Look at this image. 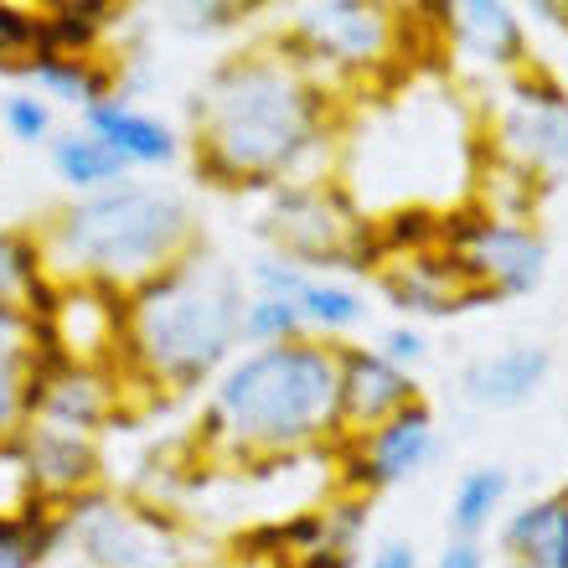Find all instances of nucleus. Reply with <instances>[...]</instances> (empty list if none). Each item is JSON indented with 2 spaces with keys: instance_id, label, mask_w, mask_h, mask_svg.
I'll return each instance as SVG.
<instances>
[{
  "instance_id": "f704fd0d",
  "label": "nucleus",
  "mask_w": 568,
  "mask_h": 568,
  "mask_svg": "<svg viewBox=\"0 0 568 568\" xmlns=\"http://www.w3.org/2000/svg\"><path fill=\"white\" fill-rule=\"evenodd\" d=\"M434 568H486V554H480V542H470V538H449Z\"/></svg>"
},
{
  "instance_id": "f257e3e1",
  "label": "nucleus",
  "mask_w": 568,
  "mask_h": 568,
  "mask_svg": "<svg viewBox=\"0 0 568 568\" xmlns=\"http://www.w3.org/2000/svg\"><path fill=\"white\" fill-rule=\"evenodd\" d=\"M342 93L280 42L248 47L212 68L192 104V171L223 192H264L284 181L336 176Z\"/></svg>"
},
{
  "instance_id": "2eb2a0df",
  "label": "nucleus",
  "mask_w": 568,
  "mask_h": 568,
  "mask_svg": "<svg viewBox=\"0 0 568 568\" xmlns=\"http://www.w3.org/2000/svg\"><path fill=\"white\" fill-rule=\"evenodd\" d=\"M21 445H27L31 476H37V491L47 501H78L104 486V455H99V439L89 434H68V429H47V424H27L21 429Z\"/></svg>"
},
{
  "instance_id": "1a4fd4ad",
  "label": "nucleus",
  "mask_w": 568,
  "mask_h": 568,
  "mask_svg": "<svg viewBox=\"0 0 568 568\" xmlns=\"http://www.w3.org/2000/svg\"><path fill=\"white\" fill-rule=\"evenodd\" d=\"M445 248L486 300H523L548 274V239L538 223L491 217L476 202L445 207Z\"/></svg>"
},
{
  "instance_id": "f03ea898",
  "label": "nucleus",
  "mask_w": 568,
  "mask_h": 568,
  "mask_svg": "<svg viewBox=\"0 0 568 568\" xmlns=\"http://www.w3.org/2000/svg\"><path fill=\"white\" fill-rule=\"evenodd\" d=\"M336 439V342L315 336L239 352L207 388L196 419L202 460L227 470L274 455H315Z\"/></svg>"
},
{
  "instance_id": "473e14b6",
  "label": "nucleus",
  "mask_w": 568,
  "mask_h": 568,
  "mask_svg": "<svg viewBox=\"0 0 568 568\" xmlns=\"http://www.w3.org/2000/svg\"><path fill=\"white\" fill-rule=\"evenodd\" d=\"M181 21L196 31H223V27H239L243 21V6L239 0H207V6H181Z\"/></svg>"
},
{
  "instance_id": "412c9836",
  "label": "nucleus",
  "mask_w": 568,
  "mask_h": 568,
  "mask_svg": "<svg viewBox=\"0 0 568 568\" xmlns=\"http://www.w3.org/2000/svg\"><path fill=\"white\" fill-rule=\"evenodd\" d=\"M47 150H52V171H58V181L73 196L109 192V186H120V181L135 176V165L124 161L120 150H109L99 135H89L83 124H78V130H58V140H52Z\"/></svg>"
},
{
  "instance_id": "ddd939ff",
  "label": "nucleus",
  "mask_w": 568,
  "mask_h": 568,
  "mask_svg": "<svg viewBox=\"0 0 568 568\" xmlns=\"http://www.w3.org/2000/svg\"><path fill=\"white\" fill-rule=\"evenodd\" d=\"M419 398L424 393L414 373L393 367L377 346L336 342V424H342V439H357V434L388 424L393 414H404Z\"/></svg>"
},
{
  "instance_id": "6e6552de",
  "label": "nucleus",
  "mask_w": 568,
  "mask_h": 568,
  "mask_svg": "<svg viewBox=\"0 0 568 568\" xmlns=\"http://www.w3.org/2000/svg\"><path fill=\"white\" fill-rule=\"evenodd\" d=\"M480 150L491 161L554 186L568 171V83L542 62L523 68L496 89V104L480 120Z\"/></svg>"
},
{
  "instance_id": "cd10ccee",
  "label": "nucleus",
  "mask_w": 568,
  "mask_h": 568,
  "mask_svg": "<svg viewBox=\"0 0 568 568\" xmlns=\"http://www.w3.org/2000/svg\"><path fill=\"white\" fill-rule=\"evenodd\" d=\"M37 52H42V11L0 0V73L21 78Z\"/></svg>"
},
{
  "instance_id": "7ed1b4c3",
  "label": "nucleus",
  "mask_w": 568,
  "mask_h": 568,
  "mask_svg": "<svg viewBox=\"0 0 568 568\" xmlns=\"http://www.w3.org/2000/svg\"><path fill=\"white\" fill-rule=\"evenodd\" d=\"M243 280L207 248H192L171 270L130 290L124 388H150L165 398L212 388L243 346Z\"/></svg>"
},
{
  "instance_id": "e433bc0d",
  "label": "nucleus",
  "mask_w": 568,
  "mask_h": 568,
  "mask_svg": "<svg viewBox=\"0 0 568 568\" xmlns=\"http://www.w3.org/2000/svg\"><path fill=\"white\" fill-rule=\"evenodd\" d=\"M290 568H357V554H346V548H315V554H300Z\"/></svg>"
},
{
  "instance_id": "bb28decb",
  "label": "nucleus",
  "mask_w": 568,
  "mask_h": 568,
  "mask_svg": "<svg viewBox=\"0 0 568 568\" xmlns=\"http://www.w3.org/2000/svg\"><path fill=\"white\" fill-rule=\"evenodd\" d=\"M0 130L16 145H52L58 140V109L47 104L42 93L16 89L0 99Z\"/></svg>"
},
{
  "instance_id": "423d86ee",
  "label": "nucleus",
  "mask_w": 568,
  "mask_h": 568,
  "mask_svg": "<svg viewBox=\"0 0 568 568\" xmlns=\"http://www.w3.org/2000/svg\"><path fill=\"white\" fill-rule=\"evenodd\" d=\"M280 47L342 93L404 62V11L383 0H311L290 16Z\"/></svg>"
},
{
  "instance_id": "7c9ffc66",
  "label": "nucleus",
  "mask_w": 568,
  "mask_h": 568,
  "mask_svg": "<svg viewBox=\"0 0 568 568\" xmlns=\"http://www.w3.org/2000/svg\"><path fill=\"white\" fill-rule=\"evenodd\" d=\"M27 362L31 352L0 346V439H16L27 429Z\"/></svg>"
},
{
  "instance_id": "f8f14e48",
  "label": "nucleus",
  "mask_w": 568,
  "mask_h": 568,
  "mask_svg": "<svg viewBox=\"0 0 568 568\" xmlns=\"http://www.w3.org/2000/svg\"><path fill=\"white\" fill-rule=\"evenodd\" d=\"M445 52L465 73L496 78V83L532 68L527 21L507 0H455V6H445Z\"/></svg>"
},
{
  "instance_id": "9b49d317",
  "label": "nucleus",
  "mask_w": 568,
  "mask_h": 568,
  "mask_svg": "<svg viewBox=\"0 0 568 568\" xmlns=\"http://www.w3.org/2000/svg\"><path fill=\"white\" fill-rule=\"evenodd\" d=\"M62 357L78 367L120 373L124 367V336H130V290L99 280H62L58 311L47 321Z\"/></svg>"
},
{
  "instance_id": "a211bd4d",
  "label": "nucleus",
  "mask_w": 568,
  "mask_h": 568,
  "mask_svg": "<svg viewBox=\"0 0 568 568\" xmlns=\"http://www.w3.org/2000/svg\"><path fill=\"white\" fill-rule=\"evenodd\" d=\"M83 130L99 135L109 150H120L135 171H145V165H171L181 155L176 130L165 120H155V114H145V109H135L130 99H104V104H93L89 114H83Z\"/></svg>"
},
{
  "instance_id": "c756f323",
  "label": "nucleus",
  "mask_w": 568,
  "mask_h": 568,
  "mask_svg": "<svg viewBox=\"0 0 568 568\" xmlns=\"http://www.w3.org/2000/svg\"><path fill=\"white\" fill-rule=\"evenodd\" d=\"M321 517H326V548L357 554L362 538H367V523H373V496L331 491L326 501H321Z\"/></svg>"
},
{
  "instance_id": "72a5a7b5",
  "label": "nucleus",
  "mask_w": 568,
  "mask_h": 568,
  "mask_svg": "<svg viewBox=\"0 0 568 568\" xmlns=\"http://www.w3.org/2000/svg\"><path fill=\"white\" fill-rule=\"evenodd\" d=\"M0 346L6 352H31L37 346V321L27 315V305H6L0 300Z\"/></svg>"
},
{
  "instance_id": "dca6fc26",
  "label": "nucleus",
  "mask_w": 568,
  "mask_h": 568,
  "mask_svg": "<svg viewBox=\"0 0 568 568\" xmlns=\"http://www.w3.org/2000/svg\"><path fill=\"white\" fill-rule=\"evenodd\" d=\"M554 373L548 346L532 342H511L501 352H486L465 367V398L480 408H523L538 398V388Z\"/></svg>"
},
{
  "instance_id": "39448f33",
  "label": "nucleus",
  "mask_w": 568,
  "mask_h": 568,
  "mask_svg": "<svg viewBox=\"0 0 568 568\" xmlns=\"http://www.w3.org/2000/svg\"><path fill=\"white\" fill-rule=\"evenodd\" d=\"M264 239L274 254L300 264V270H342V274H377L388 264L383 233L367 207L342 176L321 181H284L264 202Z\"/></svg>"
},
{
  "instance_id": "c9c22d12",
  "label": "nucleus",
  "mask_w": 568,
  "mask_h": 568,
  "mask_svg": "<svg viewBox=\"0 0 568 568\" xmlns=\"http://www.w3.org/2000/svg\"><path fill=\"white\" fill-rule=\"evenodd\" d=\"M362 568H419V554H414V542L393 538V542H383V548H377Z\"/></svg>"
},
{
  "instance_id": "b1692460",
  "label": "nucleus",
  "mask_w": 568,
  "mask_h": 568,
  "mask_svg": "<svg viewBox=\"0 0 568 568\" xmlns=\"http://www.w3.org/2000/svg\"><path fill=\"white\" fill-rule=\"evenodd\" d=\"M507 491H511V476L501 465L465 470V476L455 480V491H449V532L476 542L480 532L496 523V511L507 507Z\"/></svg>"
},
{
  "instance_id": "4be33fe9",
  "label": "nucleus",
  "mask_w": 568,
  "mask_h": 568,
  "mask_svg": "<svg viewBox=\"0 0 568 568\" xmlns=\"http://www.w3.org/2000/svg\"><path fill=\"white\" fill-rule=\"evenodd\" d=\"M290 305L305 321V336L315 342H342L346 331H357L367 321V300H362L357 284L331 280V274H305L300 290L290 295Z\"/></svg>"
},
{
  "instance_id": "c85d7f7f",
  "label": "nucleus",
  "mask_w": 568,
  "mask_h": 568,
  "mask_svg": "<svg viewBox=\"0 0 568 568\" xmlns=\"http://www.w3.org/2000/svg\"><path fill=\"white\" fill-rule=\"evenodd\" d=\"M37 501H47V496L37 491V476H31L21 434H16V439H0V517H27Z\"/></svg>"
},
{
  "instance_id": "a878e982",
  "label": "nucleus",
  "mask_w": 568,
  "mask_h": 568,
  "mask_svg": "<svg viewBox=\"0 0 568 568\" xmlns=\"http://www.w3.org/2000/svg\"><path fill=\"white\" fill-rule=\"evenodd\" d=\"M305 336V321L290 300H274V295H248L243 305V326H239V342L243 346H284V342H300Z\"/></svg>"
},
{
  "instance_id": "5701e85b",
  "label": "nucleus",
  "mask_w": 568,
  "mask_h": 568,
  "mask_svg": "<svg viewBox=\"0 0 568 568\" xmlns=\"http://www.w3.org/2000/svg\"><path fill=\"white\" fill-rule=\"evenodd\" d=\"M68 548V517L58 501H37L27 517H0V568H47Z\"/></svg>"
},
{
  "instance_id": "393cba45",
  "label": "nucleus",
  "mask_w": 568,
  "mask_h": 568,
  "mask_svg": "<svg viewBox=\"0 0 568 568\" xmlns=\"http://www.w3.org/2000/svg\"><path fill=\"white\" fill-rule=\"evenodd\" d=\"M52 274L47 264L42 227L0 223V300L6 305H27V295Z\"/></svg>"
},
{
  "instance_id": "f3484780",
  "label": "nucleus",
  "mask_w": 568,
  "mask_h": 568,
  "mask_svg": "<svg viewBox=\"0 0 568 568\" xmlns=\"http://www.w3.org/2000/svg\"><path fill=\"white\" fill-rule=\"evenodd\" d=\"M507 568H568V486L532 496L501 527Z\"/></svg>"
},
{
  "instance_id": "2f4dec72",
  "label": "nucleus",
  "mask_w": 568,
  "mask_h": 568,
  "mask_svg": "<svg viewBox=\"0 0 568 568\" xmlns=\"http://www.w3.org/2000/svg\"><path fill=\"white\" fill-rule=\"evenodd\" d=\"M377 352L393 362V367H404V373H414L424 357H429V342H424L419 326H393L377 336Z\"/></svg>"
},
{
  "instance_id": "20e7f679",
  "label": "nucleus",
  "mask_w": 568,
  "mask_h": 568,
  "mask_svg": "<svg viewBox=\"0 0 568 568\" xmlns=\"http://www.w3.org/2000/svg\"><path fill=\"white\" fill-rule=\"evenodd\" d=\"M42 243L58 280H99L114 290H140L176 258L202 248L186 196L140 176L109 192L73 196L42 223Z\"/></svg>"
},
{
  "instance_id": "0eeeda50",
  "label": "nucleus",
  "mask_w": 568,
  "mask_h": 568,
  "mask_svg": "<svg viewBox=\"0 0 568 568\" xmlns=\"http://www.w3.org/2000/svg\"><path fill=\"white\" fill-rule=\"evenodd\" d=\"M62 517H68V548L83 558V568H196L186 523L161 501L99 486L68 501Z\"/></svg>"
},
{
  "instance_id": "4468645a",
  "label": "nucleus",
  "mask_w": 568,
  "mask_h": 568,
  "mask_svg": "<svg viewBox=\"0 0 568 568\" xmlns=\"http://www.w3.org/2000/svg\"><path fill=\"white\" fill-rule=\"evenodd\" d=\"M377 284H383V295H388L393 311H404L408 321H449V315L486 305V295L465 280L460 258L449 254V248L388 258V264L377 270Z\"/></svg>"
},
{
  "instance_id": "aec40b11",
  "label": "nucleus",
  "mask_w": 568,
  "mask_h": 568,
  "mask_svg": "<svg viewBox=\"0 0 568 568\" xmlns=\"http://www.w3.org/2000/svg\"><path fill=\"white\" fill-rule=\"evenodd\" d=\"M124 21L114 0H58L42 6V52L58 58H104L109 31Z\"/></svg>"
},
{
  "instance_id": "9d476101",
  "label": "nucleus",
  "mask_w": 568,
  "mask_h": 568,
  "mask_svg": "<svg viewBox=\"0 0 568 568\" xmlns=\"http://www.w3.org/2000/svg\"><path fill=\"white\" fill-rule=\"evenodd\" d=\"M434 449H439V424H434V408L419 398L404 414H393L388 424L331 445V455H336V491L352 496L393 491V486L419 476L434 460Z\"/></svg>"
},
{
  "instance_id": "6ab92c4d",
  "label": "nucleus",
  "mask_w": 568,
  "mask_h": 568,
  "mask_svg": "<svg viewBox=\"0 0 568 568\" xmlns=\"http://www.w3.org/2000/svg\"><path fill=\"white\" fill-rule=\"evenodd\" d=\"M31 93H42L47 104L58 109H78V114H89L93 104H104V99H120V68L104 58H58V52H37L27 62Z\"/></svg>"
}]
</instances>
